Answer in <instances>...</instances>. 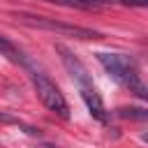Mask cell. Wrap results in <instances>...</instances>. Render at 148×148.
I'll return each instance as SVG.
<instances>
[{"label":"cell","mask_w":148,"mask_h":148,"mask_svg":"<svg viewBox=\"0 0 148 148\" xmlns=\"http://www.w3.org/2000/svg\"><path fill=\"white\" fill-rule=\"evenodd\" d=\"M81 92V99L86 102V106H88V111L99 120V123H106V109H104V104H102V97L97 95V90H95V86H90V88H81L79 90Z\"/></svg>","instance_id":"cell-5"},{"label":"cell","mask_w":148,"mask_h":148,"mask_svg":"<svg viewBox=\"0 0 148 148\" xmlns=\"http://www.w3.org/2000/svg\"><path fill=\"white\" fill-rule=\"evenodd\" d=\"M16 18L23 21V23H28V25H35V28H44V30H56V32H62V35H72V37H76V39H99V37H102L99 32H95V30H90V28L62 23V21H56V18H49V16L18 14Z\"/></svg>","instance_id":"cell-3"},{"label":"cell","mask_w":148,"mask_h":148,"mask_svg":"<svg viewBox=\"0 0 148 148\" xmlns=\"http://www.w3.org/2000/svg\"><path fill=\"white\" fill-rule=\"evenodd\" d=\"M120 2H125V5H134V7H143V5H148V0H120Z\"/></svg>","instance_id":"cell-7"},{"label":"cell","mask_w":148,"mask_h":148,"mask_svg":"<svg viewBox=\"0 0 148 148\" xmlns=\"http://www.w3.org/2000/svg\"><path fill=\"white\" fill-rule=\"evenodd\" d=\"M0 56H5V58H9L12 62H16V65H21V67H25L28 72L30 69H35L32 65H30V60H28V56L18 49V46H14L9 39H5V37H0Z\"/></svg>","instance_id":"cell-6"},{"label":"cell","mask_w":148,"mask_h":148,"mask_svg":"<svg viewBox=\"0 0 148 148\" xmlns=\"http://www.w3.org/2000/svg\"><path fill=\"white\" fill-rule=\"evenodd\" d=\"M56 51L60 53V60H62L65 69L69 72V76L74 79V83L79 86V90H81V88H90L92 81H90V74H88L86 65H83V62H81L69 49H65V46H56Z\"/></svg>","instance_id":"cell-4"},{"label":"cell","mask_w":148,"mask_h":148,"mask_svg":"<svg viewBox=\"0 0 148 148\" xmlns=\"http://www.w3.org/2000/svg\"><path fill=\"white\" fill-rule=\"evenodd\" d=\"M30 81H32V88H35L39 102H42L49 111H53V113H58V116H62V118L69 116L67 99L62 97L60 88H58L46 74H42V72H37V69H30Z\"/></svg>","instance_id":"cell-2"},{"label":"cell","mask_w":148,"mask_h":148,"mask_svg":"<svg viewBox=\"0 0 148 148\" xmlns=\"http://www.w3.org/2000/svg\"><path fill=\"white\" fill-rule=\"evenodd\" d=\"M95 56H97V62L109 72L111 79H116L118 83H123L125 88L136 92L141 99H146V86H143L134 62L127 56H123V53H102V51L95 53Z\"/></svg>","instance_id":"cell-1"}]
</instances>
